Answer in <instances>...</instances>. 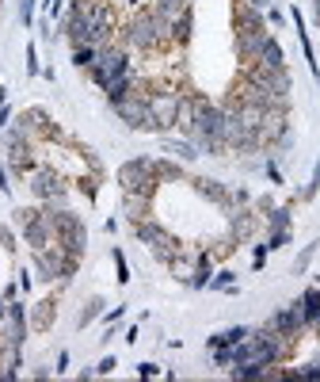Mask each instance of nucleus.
I'll use <instances>...</instances> for the list:
<instances>
[{"instance_id":"f257e3e1","label":"nucleus","mask_w":320,"mask_h":382,"mask_svg":"<svg viewBox=\"0 0 320 382\" xmlns=\"http://www.w3.org/2000/svg\"><path fill=\"white\" fill-rule=\"evenodd\" d=\"M111 107L118 111V119L130 130H156L153 126V115H149V85H141V80H134L126 96H122L118 104H111Z\"/></svg>"},{"instance_id":"f03ea898","label":"nucleus","mask_w":320,"mask_h":382,"mask_svg":"<svg viewBox=\"0 0 320 382\" xmlns=\"http://www.w3.org/2000/svg\"><path fill=\"white\" fill-rule=\"evenodd\" d=\"M180 104H183V92L149 88V115H153V126L160 130V134H168V130L180 123Z\"/></svg>"},{"instance_id":"7ed1b4c3","label":"nucleus","mask_w":320,"mask_h":382,"mask_svg":"<svg viewBox=\"0 0 320 382\" xmlns=\"http://www.w3.org/2000/svg\"><path fill=\"white\" fill-rule=\"evenodd\" d=\"M77 260L80 256H69L58 241L46 249H35V268H39V279H46V283H50V279H69L77 272Z\"/></svg>"},{"instance_id":"20e7f679","label":"nucleus","mask_w":320,"mask_h":382,"mask_svg":"<svg viewBox=\"0 0 320 382\" xmlns=\"http://www.w3.org/2000/svg\"><path fill=\"white\" fill-rule=\"evenodd\" d=\"M134 234H137L141 245H149V249H153V256L160 260V264H172V260L180 256V241H176L172 234H168L164 226H156L153 218L137 222V226H134Z\"/></svg>"},{"instance_id":"39448f33","label":"nucleus","mask_w":320,"mask_h":382,"mask_svg":"<svg viewBox=\"0 0 320 382\" xmlns=\"http://www.w3.org/2000/svg\"><path fill=\"white\" fill-rule=\"evenodd\" d=\"M118 184H122V191H145V195H153L156 191V161L153 157H137V161H126L118 169Z\"/></svg>"},{"instance_id":"423d86ee","label":"nucleus","mask_w":320,"mask_h":382,"mask_svg":"<svg viewBox=\"0 0 320 382\" xmlns=\"http://www.w3.org/2000/svg\"><path fill=\"white\" fill-rule=\"evenodd\" d=\"M221 149H233V153H252L259 149V134L252 126L240 123L237 111L225 107V119H221Z\"/></svg>"},{"instance_id":"0eeeda50","label":"nucleus","mask_w":320,"mask_h":382,"mask_svg":"<svg viewBox=\"0 0 320 382\" xmlns=\"http://www.w3.org/2000/svg\"><path fill=\"white\" fill-rule=\"evenodd\" d=\"M122 73H130V58H126V50H122V46H111V42H107V46H99L96 65L88 69V77L103 88L111 77H122Z\"/></svg>"},{"instance_id":"6e6552de","label":"nucleus","mask_w":320,"mask_h":382,"mask_svg":"<svg viewBox=\"0 0 320 382\" xmlns=\"http://www.w3.org/2000/svg\"><path fill=\"white\" fill-rule=\"evenodd\" d=\"M31 191L42 203H50V207H61L65 203V180L54 169H31Z\"/></svg>"},{"instance_id":"1a4fd4ad","label":"nucleus","mask_w":320,"mask_h":382,"mask_svg":"<svg viewBox=\"0 0 320 382\" xmlns=\"http://www.w3.org/2000/svg\"><path fill=\"white\" fill-rule=\"evenodd\" d=\"M259 145H275L282 134H290V111H278V107H267L263 111V123H259Z\"/></svg>"},{"instance_id":"9d476101","label":"nucleus","mask_w":320,"mask_h":382,"mask_svg":"<svg viewBox=\"0 0 320 382\" xmlns=\"http://www.w3.org/2000/svg\"><path fill=\"white\" fill-rule=\"evenodd\" d=\"M309 325V314H305V306H301V298L297 302H290L286 310H278L275 318L267 321V329H278V333H301Z\"/></svg>"},{"instance_id":"9b49d317","label":"nucleus","mask_w":320,"mask_h":382,"mask_svg":"<svg viewBox=\"0 0 320 382\" xmlns=\"http://www.w3.org/2000/svg\"><path fill=\"white\" fill-rule=\"evenodd\" d=\"M23 241L31 245V253L35 249H46V245H54L58 241V234H54V222H50V214H39V218L31 222V226H23Z\"/></svg>"},{"instance_id":"f8f14e48","label":"nucleus","mask_w":320,"mask_h":382,"mask_svg":"<svg viewBox=\"0 0 320 382\" xmlns=\"http://www.w3.org/2000/svg\"><path fill=\"white\" fill-rule=\"evenodd\" d=\"M267 39H271V31H237V58L244 65H252L259 58V50H263Z\"/></svg>"},{"instance_id":"ddd939ff","label":"nucleus","mask_w":320,"mask_h":382,"mask_svg":"<svg viewBox=\"0 0 320 382\" xmlns=\"http://www.w3.org/2000/svg\"><path fill=\"white\" fill-rule=\"evenodd\" d=\"M149 207H153V195H145V191H122V214H126L134 226L149 218Z\"/></svg>"},{"instance_id":"4468645a","label":"nucleus","mask_w":320,"mask_h":382,"mask_svg":"<svg viewBox=\"0 0 320 382\" xmlns=\"http://www.w3.org/2000/svg\"><path fill=\"white\" fill-rule=\"evenodd\" d=\"M8 169H12L16 176H27V172L35 169V161H31V142H23V138L8 142Z\"/></svg>"},{"instance_id":"2eb2a0df","label":"nucleus","mask_w":320,"mask_h":382,"mask_svg":"<svg viewBox=\"0 0 320 382\" xmlns=\"http://www.w3.org/2000/svg\"><path fill=\"white\" fill-rule=\"evenodd\" d=\"M233 23H237V31H267V16H263V12H252L248 4H237V12H233Z\"/></svg>"},{"instance_id":"dca6fc26","label":"nucleus","mask_w":320,"mask_h":382,"mask_svg":"<svg viewBox=\"0 0 320 382\" xmlns=\"http://www.w3.org/2000/svg\"><path fill=\"white\" fill-rule=\"evenodd\" d=\"M153 12H156L164 23H176L180 16L191 12V4H187V0H153Z\"/></svg>"},{"instance_id":"f3484780","label":"nucleus","mask_w":320,"mask_h":382,"mask_svg":"<svg viewBox=\"0 0 320 382\" xmlns=\"http://www.w3.org/2000/svg\"><path fill=\"white\" fill-rule=\"evenodd\" d=\"M54 314H58V302H54V298H42V302H35V310H31V325L35 329H50L54 325Z\"/></svg>"},{"instance_id":"a211bd4d","label":"nucleus","mask_w":320,"mask_h":382,"mask_svg":"<svg viewBox=\"0 0 320 382\" xmlns=\"http://www.w3.org/2000/svg\"><path fill=\"white\" fill-rule=\"evenodd\" d=\"M195 191H199L202 199L218 203V207H229V191H225L218 180H195Z\"/></svg>"},{"instance_id":"6ab92c4d","label":"nucleus","mask_w":320,"mask_h":382,"mask_svg":"<svg viewBox=\"0 0 320 382\" xmlns=\"http://www.w3.org/2000/svg\"><path fill=\"white\" fill-rule=\"evenodd\" d=\"M252 234H256V214L237 210L233 214V241H252Z\"/></svg>"},{"instance_id":"aec40b11","label":"nucleus","mask_w":320,"mask_h":382,"mask_svg":"<svg viewBox=\"0 0 320 382\" xmlns=\"http://www.w3.org/2000/svg\"><path fill=\"white\" fill-rule=\"evenodd\" d=\"M256 65H263V69H282V46L275 42V39H267L263 42V50H259V58H256Z\"/></svg>"},{"instance_id":"412c9836","label":"nucleus","mask_w":320,"mask_h":382,"mask_svg":"<svg viewBox=\"0 0 320 382\" xmlns=\"http://www.w3.org/2000/svg\"><path fill=\"white\" fill-rule=\"evenodd\" d=\"M58 245L65 249V253H69V256H80L84 253V245H88V229H73V234H65V237H58Z\"/></svg>"},{"instance_id":"4be33fe9","label":"nucleus","mask_w":320,"mask_h":382,"mask_svg":"<svg viewBox=\"0 0 320 382\" xmlns=\"http://www.w3.org/2000/svg\"><path fill=\"white\" fill-rule=\"evenodd\" d=\"M164 149H168L172 157H180V161H195V157H199L191 142H176V138H164Z\"/></svg>"},{"instance_id":"5701e85b","label":"nucleus","mask_w":320,"mask_h":382,"mask_svg":"<svg viewBox=\"0 0 320 382\" xmlns=\"http://www.w3.org/2000/svg\"><path fill=\"white\" fill-rule=\"evenodd\" d=\"M96 46H77V50H73V65H77V69H92V65H96Z\"/></svg>"},{"instance_id":"b1692460","label":"nucleus","mask_w":320,"mask_h":382,"mask_svg":"<svg viewBox=\"0 0 320 382\" xmlns=\"http://www.w3.org/2000/svg\"><path fill=\"white\" fill-rule=\"evenodd\" d=\"M244 337H248V329H225V333H218V337H210V348H225V344H240Z\"/></svg>"},{"instance_id":"393cba45","label":"nucleus","mask_w":320,"mask_h":382,"mask_svg":"<svg viewBox=\"0 0 320 382\" xmlns=\"http://www.w3.org/2000/svg\"><path fill=\"white\" fill-rule=\"evenodd\" d=\"M168 268H172V272H176V279H183V283H191V275H195V268H191V260H187L183 253H180V256H176V260H172V264H168Z\"/></svg>"},{"instance_id":"a878e982","label":"nucleus","mask_w":320,"mask_h":382,"mask_svg":"<svg viewBox=\"0 0 320 382\" xmlns=\"http://www.w3.org/2000/svg\"><path fill=\"white\" fill-rule=\"evenodd\" d=\"M99 314H103V298H92V302H88V306H84V310H80V318H77V325H80V329H84V325H88V321H96Z\"/></svg>"},{"instance_id":"bb28decb","label":"nucleus","mask_w":320,"mask_h":382,"mask_svg":"<svg viewBox=\"0 0 320 382\" xmlns=\"http://www.w3.org/2000/svg\"><path fill=\"white\" fill-rule=\"evenodd\" d=\"M156 180H183V169L172 161H156Z\"/></svg>"},{"instance_id":"cd10ccee","label":"nucleus","mask_w":320,"mask_h":382,"mask_svg":"<svg viewBox=\"0 0 320 382\" xmlns=\"http://www.w3.org/2000/svg\"><path fill=\"white\" fill-rule=\"evenodd\" d=\"M301 306H305V314L313 318V314L320 310V287H309V291L301 294Z\"/></svg>"},{"instance_id":"c85d7f7f","label":"nucleus","mask_w":320,"mask_h":382,"mask_svg":"<svg viewBox=\"0 0 320 382\" xmlns=\"http://www.w3.org/2000/svg\"><path fill=\"white\" fill-rule=\"evenodd\" d=\"M39 214H42V210H35V207H16V222H20V229H23V226H31V222L39 218Z\"/></svg>"},{"instance_id":"c756f323","label":"nucleus","mask_w":320,"mask_h":382,"mask_svg":"<svg viewBox=\"0 0 320 382\" xmlns=\"http://www.w3.org/2000/svg\"><path fill=\"white\" fill-rule=\"evenodd\" d=\"M271 226H275V229H286V226H290V210H286V207H275V210H271Z\"/></svg>"},{"instance_id":"7c9ffc66","label":"nucleus","mask_w":320,"mask_h":382,"mask_svg":"<svg viewBox=\"0 0 320 382\" xmlns=\"http://www.w3.org/2000/svg\"><path fill=\"white\" fill-rule=\"evenodd\" d=\"M210 287H214V291H233V272H218L210 279Z\"/></svg>"},{"instance_id":"2f4dec72","label":"nucleus","mask_w":320,"mask_h":382,"mask_svg":"<svg viewBox=\"0 0 320 382\" xmlns=\"http://www.w3.org/2000/svg\"><path fill=\"white\" fill-rule=\"evenodd\" d=\"M214 363H218V367H229V363H233V344H225V348H214Z\"/></svg>"},{"instance_id":"473e14b6","label":"nucleus","mask_w":320,"mask_h":382,"mask_svg":"<svg viewBox=\"0 0 320 382\" xmlns=\"http://www.w3.org/2000/svg\"><path fill=\"white\" fill-rule=\"evenodd\" d=\"M31 20H35V0H20V23L31 27Z\"/></svg>"},{"instance_id":"72a5a7b5","label":"nucleus","mask_w":320,"mask_h":382,"mask_svg":"<svg viewBox=\"0 0 320 382\" xmlns=\"http://www.w3.org/2000/svg\"><path fill=\"white\" fill-rule=\"evenodd\" d=\"M286 241H290V234H286V229H275V234H271V241H267V249L275 253V249H282V245H286Z\"/></svg>"},{"instance_id":"f704fd0d","label":"nucleus","mask_w":320,"mask_h":382,"mask_svg":"<svg viewBox=\"0 0 320 382\" xmlns=\"http://www.w3.org/2000/svg\"><path fill=\"white\" fill-rule=\"evenodd\" d=\"M313 253H316V245H309V249H305V253H301V256H297V264H294V272H305V268H309V260H313Z\"/></svg>"},{"instance_id":"c9c22d12","label":"nucleus","mask_w":320,"mask_h":382,"mask_svg":"<svg viewBox=\"0 0 320 382\" xmlns=\"http://www.w3.org/2000/svg\"><path fill=\"white\" fill-rule=\"evenodd\" d=\"M115 264H118V283H126V279H130V272H126V260H122V253H118V249H115Z\"/></svg>"},{"instance_id":"e433bc0d","label":"nucleus","mask_w":320,"mask_h":382,"mask_svg":"<svg viewBox=\"0 0 320 382\" xmlns=\"http://www.w3.org/2000/svg\"><path fill=\"white\" fill-rule=\"evenodd\" d=\"M27 73H42L39 61H35V46H27Z\"/></svg>"},{"instance_id":"4c0bfd02","label":"nucleus","mask_w":320,"mask_h":382,"mask_svg":"<svg viewBox=\"0 0 320 382\" xmlns=\"http://www.w3.org/2000/svg\"><path fill=\"white\" fill-rule=\"evenodd\" d=\"M244 4H248L252 12H263V16H267V4H271V0H244Z\"/></svg>"},{"instance_id":"58836bf2","label":"nucleus","mask_w":320,"mask_h":382,"mask_svg":"<svg viewBox=\"0 0 320 382\" xmlns=\"http://www.w3.org/2000/svg\"><path fill=\"white\" fill-rule=\"evenodd\" d=\"M267 176H271V184H282V172H278L275 161H267Z\"/></svg>"},{"instance_id":"ea45409f","label":"nucleus","mask_w":320,"mask_h":382,"mask_svg":"<svg viewBox=\"0 0 320 382\" xmlns=\"http://www.w3.org/2000/svg\"><path fill=\"white\" fill-rule=\"evenodd\" d=\"M96 371H99V375H111V371H115V359H111V356H107V359H99V367H96Z\"/></svg>"},{"instance_id":"a19ab883","label":"nucleus","mask_w":320,"mask_h":382,"mask_svg":"<svg viewBox=\"0 0 320 382\" xmlns=\"http://www.w3.org/2000/svg\"><path fill=\"white\" fill-rule=\"evenodd\" d=\"M137 375H141V378H153V375H156V367H153V363H141Z\"/></svg>"},{"instance_id":"79ce46f5","label":"nucleus","mask_w":320,"mask_h":382,"mask_svg":"<svg viewBox=\"0 0 320 382\" xmlns=\"http://www.w3.org/2000/svg\"><path fill=\"white\" fill-rule=\"evenodd\" d=\"M0 191H12V184H8V172H4V165H0Z\"/></svg>"},{"instance_id":"37998d69","label":"nucleus","mask_w":320,"mask_h":382,"mask_svg":"<svg viewBox=\"0 0 320 382\" xmlns=\"http://www.w3.org/2000/svg\"><path fill=\"white\" fill-rule=\"evenodd\" d=\"M8 119H12V107L0 104V126H8Z\"/></svg>"},{"instance_id":"c03bdc74","label":"nucleus","mask_w":320,"mask_h":382,"mask_svg":"<svg viewBox=\"0 0 320 382\" xmlns=\"http://www.w3.org/2000/svg\"><path fill=\"white\" fill-rule=\"evenodd\" d=\"M309 325H316V329H320V310L313 314V318H309Z\"/></svg>"},{"instance_id":"a18cd8bd","label":"nucleus","mask_w":320,"mask_h":382,"mask_svg":"<svg viewBox=\"0 0 320 382\" xmlns=\"http://www.w3.org/2000/svg\"><path fill=\"white\" fill-rule=\"evenodd\" d=\"M313 4H316V27H320V0H313Z\"/></svg>"},{"instance_id":"49530a36","label":"nucleus","mask_w":320,"mask_h":382,"mask_svg":"<svg viewBox=\"0 0 320 382\" xmlns=\"http://www.w3.org/2000/svg\"><path fill=\"white\" fill-rule=\"evenodd\" d=\"M237 4H244V0H237Z\"/></svg>"}]
</instances>
